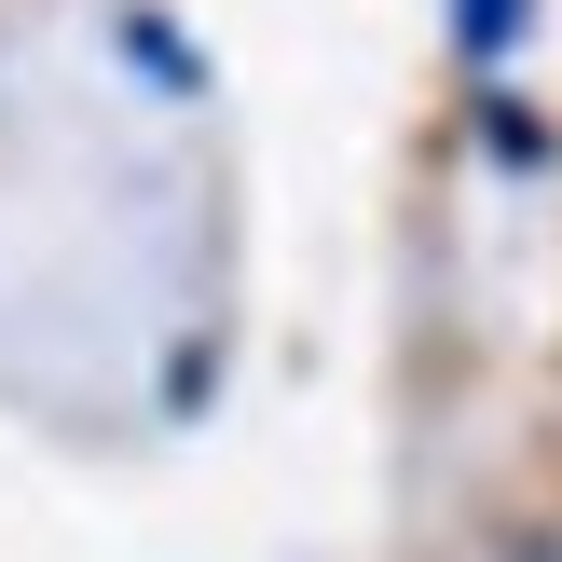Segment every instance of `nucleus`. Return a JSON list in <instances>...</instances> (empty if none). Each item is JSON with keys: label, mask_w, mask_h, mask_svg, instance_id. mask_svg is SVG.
Listing matches in <instances>:
<instances>
[{"label": "nucleus", "mask_w": 562, "mask_h": 562, "mask_svg": "<svg viewBox=\"0 0 562 562\" xmlns=\"http://www.w3.org/2000/svg\"><path fill=\"white\" fill-rule=\"evenodd\" d=\"M521 14H536V0H453V42H467V55H508Z\"/></svg>", "instance_id": "f257e3e1"}]
</instances>
